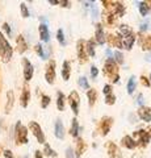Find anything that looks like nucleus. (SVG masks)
I'll return each instance as SVG.
<instances>
[{"label": "nucleus", "instance_id": "nucleus-7", "mask_svg": "<svg viewBox=\"0 0 151 158\" xmlns=\"http://www.w3.org/2000/svg\"><path fill=\"white\" fill-rule=\"evenodd\" d=\"M69 102H70V106L72 108V111H74L75 115L79 113V102H80V98L77 95L76 91H72L69 96Z\"/></svg>", "mask_w": 151, "mask_h": 158}, {"label": "nucleus", "instance_id": "nucleus-26", "mask_svg": "<svg viewBox=\"0 0 151 158\" xmlns=\"http://www.w3.org/2000/svg\"><path fill=\"white\" fill-rule=\"evenodd\" d=\"M70 132L72 137H77V135H79V124H77L76 118H72V125H71Z\"/></svg>", "mask_w": 151, "mask_h": 158}, {"label": "nucleus", "instance_id": "nucleus-37", "mask_svg": "<svg viewBox=\"0 0 151 158\" xmlns=\"http://www.w3.org/2000/svg\"><path fill=\"white\" fill-rule=\"evenodd\" d=\"M105 103H106L108 106L114 104V103H116V96L113 95V94H109V95H106V96H105Z\"/></svg>", "mask_w": 151, "mask_h": 158}, {"label": "nucleus", "instance_id": "nucleus-5", "mask_svg": "<svg viewBox=\"0 0 151 158\" xmlns=\"http://www.w3.org/2000/svg\"><path fill=\"white\" fill-rule=\"evenodd\" d=\"M104 74L108 75L110 78H113L114 75H117V65L114 62L113 58H108L105 62V66H104Z\"/></svg>", "mask_w": 151, "mask_h": 158}, {"label": "nucleus", "instance_id": "nucleus-45", "mask_svg": "<svg viewBox=\"0 0 151 158\" xmlns=\"http://www.w3.org/2000/svg\"><path fill=\"white\" fill-rule=\"evenodd\" d=\"M141 82H142V85L146 86V87H150V81L146 77H141Z\"/></svg>", "mask_w": 151, "mask_h": 158}, {"label": "nucleus", "instance_id": "nucleus-41", "mask_svg": "<svg viewBox=\"0 0 151 158\" xmlns=\"http://www.w3.org/2000/svg\"><path fill=\"white\" fill-rule=\"evenodd\" d=\"M3 31L6 32L8 36H11V27L8 25V23H4V24H3Z\"/></svg>", "mask_w": 151, "mask_h": 158}, {"label": "nucleus", "instance_id": "nucleus-6", "mask_svg": "<svg viewBox=\"0 0 151 158\" xmlns=\"http://www.w3.org/2000/svg\"><path fill=\"white\" fill-rule=\"evenodd\" d=\"M22 66H24V78L25 81L29 82L33 78V74H34V69H33V65L30 63L28 58H22Z\"/></svg>", "mask_w": 151, "mask_h": 158}, {"label": "nucleus", "instance_id": "nucleus-28", "mask_svg": "<svg viewBox=\"0 0 151 158\" xmlns=\"http://www.w3.org/2000/svg\"><path fill=\"white\" fill-rule=\"evenodd\" d=\"M135 86H137V82H135V77H131L128 82V94L131 95L135 90Z\"/></svg>", "mask_w": 151, "mask_h": 158}, {"label": "nucleus", "instance_id": "nucleus-22", "mask_svg": "<svg viewBox=\"0 0 151 158\" xmlns=\"http://www.w3.org/2000/svg\"><path fill=\"white\" fill-rule=\"evenodd\" d=\"M57 96H58V99H57V107H58V110L63 111V110H65V100H66V98H65V95H63V92H61V91H58Z\"/></svg>", "mask_w": 151, "mask_h": 158}, {"label": "nucleus", "instance_id": "nucleus-36", "mask_svg": "<svg viewBox=\"0 0 151 158\" xmlns=\"http://www.w3.org/2000/svg\"><path fill=\"white\" fill-rule=\"evenodd\" d=\"M20 9H21V16L22 17H29V11H28V7H26V4L25 3H21L20 4Z\"/></svg>", "mask_w": 151, "mask_h": 158}, {"label": "nucleus", "instance_id": "nucleus-57", "mask_svg": "<svg viewBox=\"0 0 151 158\" xmlns=\"http://www.w3.org/2000/svg\"><path fill=\"white\" fill-rule=\"evenodd\" d=\"M24 158H28V157H24Z\"/></svg>", "mask_w": 151, "mask_h": 158}, {"label": "nucleus", "instance_id": "nucleus-34", "mask_svg": "<svg viewBox=\"0 0 151 158\" xmlns=\"http://www.w3.org/2000/svg\"><path fill=\"white\" fill-rule=\"evenodd\" d=\"M57 38H58V41H59V44H61V45H63V46L66 45L65 34H63V31H62V29H58V32H57Z\"/></svg>", "mask_w": 151, "mask_h": 158}, {"label": "nucleus", "instance_id": "nucleus-14", "mask_svg": "<svg viewBox=\"0 0 151 158\" xmlns=\"http://www.w3.org/2000/svg\"><path fill=\"white\" fill-rule=\"evenodd\" d=\"M112 123H113V120L110 117H103V120H101V132H103V136H106L109 133Z\"/></svg>", "mask_w": 151, "mask_h": 158}, {"label": "nucleus", "instance_id": "nucleus-49", "mask_svg": "<svg viewBox=\"0 0 151 158\" xmlns=\"http://www.w3.org/2000/svg\"><path fill=\"white\" fill-rule=\"evenodd\" d=\"M137 103H138L141 107H143V95H142V94H139V95H138V100H137Z\"/></svg>", "mask_w": 151, "mask_h": 158}, {"label": "nucleus", "instance_id": "nucleus-52", "mask_svg": "<svg viewBox=\"0 0 151 158\" xmlns=\"http://www.w3.org/2000/svg\"><path fill=\"white\" fill-rule=\"evenodd\" d=\"M105 53H106V56H108V57H109V58H112V56H113V54H112V52H110V50H109V49H108V50H106V52H105Z\"/></svg>", "mask_w": 151, "mask_h": 158}, {"label": "nucleus", "instance_id": "nucleus-33", "mask_svg": "<svg viewBox=\"0 0 151 158\" xmlns=\"http://www.w3.org/2000/svg\"><path fill=\"white\" fill-rule=\"evenodd\" d=\"M34 49H36V52H37L38 54H40V57H41L42 59H46V58H47V54H46L45 52H43V46L41 45V44H37Z\"/></svg>", "mask_w": 151, "mask_h": 158}, {"label": "nucleus", "instance_id": "nucleus-21", "mask_svg": "<svg viewBox=\"0 0 151 158\" xmlns=\"http://www.w3.org/2000/svg\"><path fill=\"white\" fill-rule=\"evenodd\" d=\"M114 15L116 17H121L122 15L125 13V7H124V4H121V3H114V7H113V12H112Z\"/></svg>", "mask_w": 151, "mask_h": 158}, {"label": "nucleus", "instance_id": "nucleus-12", "mask_svg": "<svg viewBox=\"0 0 151 158\" xmlns=\"http://www.w3.org/2000/svg\"><path fill=\"white\" fill-rule=\"evenodd\" d=\"M106 149H108V153H109L110 158H121L120 149L117 148V145L113 144V142H109V144L106 145Z\"/></svg>", "mask_w": 151, "mask_h": 158}, {"label": "nucleus", "instance_id": "nucleus-48", "mask_svg": "<svg viewBox=\"0 0 151 158\" xmlns=\"http://www.w3.org/2000/svg\"><path fill=\"white\" fill-rule=\"evenodd\" d=\"M3 154H4V157H6V158H13L11 150H4V152H3Z\"/></svg>", "mask_w": 151, "mask_h": 158}, {"label": "nucleus", "instance_id": "nucleus-44", "mask_svg": "<svg viewBox=\"0 0 151 158\" xmlns=\"http://www.w3.org/2000/svg\"><path fill=\"white\" fill-rule=\"evenodd\" d=\"M97 74H99V70H97V67H96V66H92V67H91V75H92V78H96Z\"/></svg>", "mask_w": 151, "mask_h": 158}, {"label": "nucleus", "instance_id": "nucleus-10", "mask_svg": "<svg viewBox=\"0 0 151 158\" xmlns=\"http://www.w3.org/2000/svg\"><path fill=\"white\" fill-rule=\"evenodd\" d=\"M95 37H96V42L99 44V45H103V44H105V34H104L103 25H101V24H97V25H96Z\"/></svg>", "mask_w": 151, "mask_h": 158}, {"label": "nucleus", "instance_id": "nucleus-32", "mask_svg": "<svg viewBox=\"0 0 151 158\" xmlns=\"http://www.w3.org/2000/svg\"><path fill=\"white\" fill-rule=\"evenodd\" d=\"M43 152H45V154L49 156V157H57V152L51 149V146L49 144H45V148H43Z\"/></svg>", "mask_w": 151, "mask_h": 158}, {"label": "nucleus", "instance_id": "nucleus-27", "mask_svg": "<svg viewBox=\"0 0 151 158\" xmlns=\"http://www.w3.org/2000/svg\"><path fill=\"white\" fill-rule=\"evenodd\" d=\"M87 96H88V99H89V106H93L95 102H96V98H97L96 90H93V88L88 90V91H87Z\"/></svg>", "mask_w": 151, "mask_h": 158}, {"label": "nucleus", "instance_id": "nucleus-2", "mask_svg": "<svg viewBox=\"0 0 151 158\" xmlns=\"http://www.w3.org/2000/svg\"><path fill=\"white\" fill-rule=\"evenodd\" d=\"M16 141L18 144H28V128L21 125L20 121L16 124Z\"/></svg>", "mask_w": 151, "mask_h": 158}, {"label": "nucleus", "instance_id": "nucleus-30", "mask_svg": "<svg viewBox=\"0 0 151 158\" xmlns=\"http://www.w3.org/2000/svg\"><path fill=\"white\" fill-rule=\"evenodd\" d=\"M141 46H142V49H150L151 50V36L149 37H145L142 38V41H141Z\"/></svg>", "mask_w": 151, "mask_h": 158}, {"label": "nucleus", "instance_id": "nucleus-23", "mask_svg": "<svg viewBox=\"0 0 151 158\" xmlns=\"http://www.w3.org/2000/svg\"><path fill=\"white\" fill-rule=\"evenodd\" d=\"M138 8H139V12H141L142 16H147L149 12H150V7H149L147 2H141L138 4Z\"/></svg>", "mask_w": 151, "mask_h": 158}, {"label": "nucleus", "instance_id": "nucleus-47", "mask_svg": "<svg viewBox=\"0 0 151 158\" xmlns=\"http://www.w3.org/2000/svg\"><path fill=\"white\" fill-rule=\"evenodd\" d=\"M58 4H61L62 7H66V8H69L71 6L70 2H63V0H58Z\"/></svg>", "mask_w": 151, "mask_h": 158}, {"label": "nucleus", "instance_id": "nucleus-54", "mask_svg": "<svg viewBox=\"0 0 151 158\" xmlns=\"http://www.w3.org/2000/svg\"><path fill=\"white\" fill-rule=\"evenodd\" d=\"M147 133H149V136L151 137V128H150V132H147Z\"/></svg>", "mask_w": 151, "mask_h": 158}, {"label": "nucleus", "instance_id": "nucleus-39", "mask_svg": "<svg viewBox=\"0 0 151 158\" xmlns=\"http://www.w3.org/2000/svg\"><path fill=\"white\" fill-rule=\"evenodd\" d=\"M91 16H92V19H97V16H99V11H97V7L95 6L93 3L91 4Z\"/></svg>", "mask_w": 151, "mask_h": 158}, {"label": "nucleus", "instance_id": "nucleus-18", "mask_svg": "<svg viewBox=\"0 0 151 158\" xmlns=\"http://www.w3.org/2000/svg\"><path fill=\"white\" fill-rule=\"evenodd\" d=\"M16 44H17V52L20 53V54H22V53L28 49V44H26L25 38H24L22 36H17V38H16Z\"/></svg>", "mask_w": 151, "mask_h": 158}, {"label": "nucleus", "instance_id": "nucleus-31", "mask_svg": "<svg viewBox=\"0 0 151 158\" xmlns=\"http://www.w3.org/2000/svg\"><path fill=\"white\" fill-rule=\"evenodd\" d=\"M130 33H133V31H131V29L128 27V25H121L120 27V34L121 36L120 37H124V36H128V34H130Z\"/></svg>", "mask_w": 151, "mask_h": 158}, {"label": "nucleus", "instance_id": "nucleus-25", "mask_svg": "<svg viewBox=\"0 0 151 158\" xmlns=\"http://www.w3.org/2000/svg\"><path fill=\"white\" fill-rule=\"evenodd\" d=\"M85 52H87V56H91V57L95 56V42L93 41L85 42Z\"/></svg>", "mask_w": 151, "mask_h": 158}, {"label": "nucleus", "instance_id": "nucleus-43", "mask_svg": "<svg viewBox=\"0 0 151 158\" xmlns=\"http://www.w3.org/2000/svg\"><path fill=\"white\" fill-rule=\"evenodd\" d=\"M147 29H149V20H146L145 23L141 24V31H142V32H146Z\"/></svg>", "mask_w": 151, "mask_h": 158}, {"label": "nucleus", "instance_id": "nucleus-1", "mask_svg": "<svg viewBox=\"0 0 151 158\" xmlns=\"http://www.w3.org/2000/svg\"><path fill=\"white\" fill-rule=\"evenodd\" d=\"M12 53L13 49L11 46V44L7 41V38L3 36L2 32H0V56H2L3 62H9L12 58Z\"/></svg>", "mask_w": 151, "mask_h": 158}, {"label": "nucleus", "instance_id": "nucleus-40", "mask_svg": "<svg viewBox=\"0 0 151 158\" xmlns=\"http://www.w3.org/2000/svg\"><path fill=\"white\" fill-rule=\"evenodd\" d=\"M113 56L116 57V61L118 62V63H124V56L121 54V52H114Z\"/></svg>", "mask_w": 151, "mask_h": 158}, {"label": "nucleus", "instance_id": "nucleus-3", "mask_svg": "<svg viewBox=\"0 0 151 158\" xmlns=\"http://www.w3.org/2000/svg\"><path fill=\"white\" fill-rule=\"evenodd\" d=\"M29 128H30V131L33 135H34V137L38 140V142H40V144H45V136H43V132L41 129L40 124L36 121H30L29 123Z\"/></svg>", "mask_w": 151, "mask_h": 158}, {"label": "nucleus", "instance_id": "nucleus-35", "mask_svg": "<svg viewBox=\"0 0 151 158\" xmlns=\"http://www.w3.org/2000/svg\"><path fill=\"white\" fill-rule=\"evenodd\" d=\"M79 85L81 88H84V90H89V85H88V81H87V78L81 77L79 78Z\"/></svg>", "mask_w": 151, "mask_h": 158}, {"label": "nucleus", "instance_id": "nucleus-16", "mask_svg": "<svg viewBox=\"0 0 151 158\" xmlns=\"http://www.w3.org/2000/svg\"><path fill=\"white\" fill-rule=\"evenodd\" d=\"M135 136H138L139 137V144L142 145V146H146L150 142V136H149V133L146 132V131H138L137 133H135Z\"/></svg>", "mask_w": 151, "mask_h": 158}, {"label": "nucleus", "instance_id": "nucleus-51", "mask_svg": "<svg viewBox=\"0 0 151 158\" xmlns=\"http://www.w3.org/2000/svg\"><path fill=\"white\" fill-rule=\"evenodd\" d=\"M145 59H146V61H147V62H151V54H146Z\"/></svg>", "mask_w": 151, "mask_h": 158}, {"label": "nucleus", "instance_id": "nucleus-50", "mask_svg": "<svg viewBox=\"0 0 151 158\" xmlns=\"http://www.w3.org/2000/svg\"><path fill=\"white\" fill-rule=\"evenodd\" d=\"M34 158H42V153H41L40 150H37V152L34 153Z\"/></svg>", "mask_w": 151, "mask_h": 158}, {"label": "nucleus", "instance_id": "nucleus-20", "mask_svg": "<svg viewBox=\"0 0 151 158\" xmlns=\"http://www.w3.org/2000/svg\"><path fill=\"white\" fill-rule=\"evenodd\" d=\"M122 145L125 148H128V149H134L135 146H137V142H135V140L133 137H130V136H125L122 138Z\"/></svg>", "mask_w": 151, "mask_h": 158}, {"label": "nucleus", "instance_id": "nucleus-8", "mask_svg": "<svg viewBox=\"0 0 151 158\" xmlns=\"http://www.w3.org/2000/svg\"><path fill=\"white\" fill-rule=\"evenodd\" d=\"M85 41L84 40H79L76 44V48H77V58H79V62L80 63H85L87 61V54H85V46H84Z\"/></svg>", "mask_w": 151, "mask_h": 158}, {"label": "nucleus", "instance_id": "nucleus-9", "mask_svg": "<svg viewBox=\"0 0 151 158\" xmlns=\"http://www.w3.org/2000/svg\"><path fill=\"white\" fill-rule=\"evenodd\" d=\"M120 38H121V42H122V46L125 49H128V50H130L134 41H135V34L130 33V34H128V36H124V37H120Z\"/></svg>", "mask_w": 151, "mask_h": 158}, {"label": "nucleus", "instance_id": "nucleus-13", "mask_svg": "<svg viewBox=\"0 0 151 158\" xmlns=\"http://www.w3.org/2000/svg\"><path fill=\"white\" fill-rule=\"evenodd\" d=\"M138 116L143 121H151V108L149 107H141L138 111Z\"/></svg>", "mask_w": 151, "mask_h": 158}, {"label": "nucleus", "instance_id": "nucleus-19", "mask_svg": "<svg viewBox=\"0 0 151 158\" xmlns=\"http://www.w3.org/2000/svg\"><path fill=\"white\" fill-rule=\"evenodd\" d=\"M13 104H14V94L12 90H9L7 92V106H6V112L9 113L11 110L13 108Z\"/></svg>", "mask_w": 151, "mask_h": 158}, {"label": "nucleus", "instance_id": "nucleus-29", "mask_svg": "<svg viewBox=\"0 0 151 158\" xmlns=\"http://www.w3.org/2000/svg\"><path fill=\"white\" fill-rule=\"evenodd\" d=\"M84 150H85V144L80 138V140L77 141V146H76V157H80V154H83Z\"/></svg>", "mask_w": 151, "mask_h": 158}, {"label": "nucleus", "instance_id": "nucleus-17", "mask_svg": "<svg viewBox=\"0 0 151 158\" xmlns=\"http://www.w3.org/2000/svg\"><path fill=\"white\" fill-rule=\"evenodd\" d=\"M55 137L59 140L65 138V127H63V123L61 120L55 121Z\"/></svg>", "mask_w": 151, "mask_h": 158}, {"label": "nucleus", "instance_id": "nucleus-56", "mask_svg": "<svg viewBox=\"0 0 151 158\" xmlns=\"http://www.w3.org/2000/svg\"><path fill=\"white\" fill-rule=\"evenodd\" d=\"M150 85H151V75H150Z\"/></svg>", "mask_w": 151, "mask_h": 158}, {"label": "nucleus", "instance_id": "nucleus-24", "mask_svg": "<svg viewBox=\"0 0 151 158\" xmlns=\"http://www.w3.org/2000/svg\"><path fill=\"white\" fill-rule=\"evenodd\" d=\"M70 63L65 61L63 62V69H62V77L65 81H69V78H70Z\"/></svg>", "mask_w": 151, "mask_h": 158}, {"label": "nucleus", "instance_id": "nucleus-38", "mask_svg": "<svg viewBox=\"0 0 151 158\" xmlns=\"http://www.w3.org/2000/svg\"><path fill=\"white\" fill-rule=\"evenodd\" d=\"M50 104V98L47 95H42V102H41V107L42 108H47V106Z\"/></svg>", "mask_w": 151, "mask_h": 158}, {"label": "nucleus", "instance_id": "nucleus-55", "mask_svg": "<svg viewBox=\"0 0 151 158\" xmlns=\"http://www.w3.org/2000/svg\"><path fill=\"white\" fill-rule=\"evenodd\" d=\"M3 152V148H2V145H0V153H2Z\"/></svg>", "mask_w": 151, "mask_h": 158}, {"label": "nucleus", "instance_id": "nucleus-15", "mask_svg": "<svg viewBox=\"0 0 151 158\" xmlns=\"http://www.w3.org/2000/svg\"><path fill=\"white\" fill-rule=\"evenodd\" d=\"M38 31H40V36H41V40L43 42H49V40H50V33H49V28L46 24H41L40 28H38Z\"/></svg>", "mask_w": 151, "mask_h": 158}, {"label": "nucleus", "instance_id": "nucleus-4", "mask_svg": "<svg viewBox=\"0 0 151 158\" xmlns=\"http://www.w3.org/2000/svg\"><path fill=\"white\" fill-rule=\"evenodd\" d=\"M45 79L49 85H53L55 81V62L51 61L49 62V65L46 66V73H45Z\"/></svg>", "mask_w": 151, "mask_h": 158}, {"label": "nucleus", "instance_id": "nucleus-11", "mask_svg": "<svg viewBox=\"0 0 151 158\" xmlns=\"http://www.w3.org/2000/svg\"><path fill=\"white\" fill-rule=\"evenodd\" d=\"M29 99H30V91H29V87L28 86H24L22 92H21V96H20V103H21V106L24 108L28 107Z\"/></svg>", "mask_w": 151, "mask_h": 158}, {"label": "nucleus", "instance_id": "nucleus-46", "mask_svg": "<svg viewBox=\"0 0 151 158\" xmlns=\"http://www.w3.org/2000/svg\"><path fill=\"white\" fill-rule=\"evenodd\" d=\"M103 91H104V94H105V96H106V95H109V94H112V87H110L109 85H106V86L104 87V90H103Z\"/></svg>", "mask_w": 151, "mask_h": 158}, {"label": "nucleus", "instance_id": "nucleus-53", "mask_svg": "<svg viewBox=\"0 0 151 158\" xmlns=\"http://www.w3.org/2000/svg\"><path fill=\"white\" fill-rule=\"evenodd\" d=\"M50 4H58V0H49Z\"/></svg>", "mask_w": 151, "mask_h": 158}, {"label": "nucleus", "instance_id": "nucleus-42", "mask_svg": "<svg viewBox=\"0 0 151 158\" xmlns=\"http://www.w3.org/2000/svg\"><path fill=\"white\" fill-rule=\"evenodd\" d=\"M66 157L67 158H75L74 157V150H72L71 148H67L66 149Z\"/></svg>", "mask_w": 151, "mask_h": 158}]
</instances>
